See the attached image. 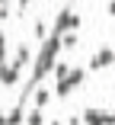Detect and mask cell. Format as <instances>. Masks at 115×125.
I'll use <instances>...</instances> for the list:
<instances>
[{
    "label": "cell",
    "instance_id": "cell-1",
    "mask_svg": "<svg viewBox=\"0 0 115 125\" xmlns=\"http://www.w3.org/2000/svg\"><path fill=\"white\" fill-rule=\"evenodd\" d=\"M80 16L74 13V7H64V10H58V19H54V35H64V32H77L80 29Z\"/></svg>",
    "mask_w": 115,
    "mask_h": 125
},
{
    "label": "cell",
    "instance_id": "cell-2",
    "mask_svg": "<svg viewBox=\"0 0 115 125\" xmlns=\"http://www.w3.org/2000/svg\"><path fill=\"white\" fill-rule=\"evenodd\" d=\"M115 64V52L112 48H99V52L89 58V71H102V67H112Z\"/></svg>",
    "mask_w": 115,
    "mask_h": 125
},
{
    "label": "cell",
    "instance_id": "cell-3",
    "mask_svg": "<svg viewBox=\"0 0 115 125\" xmlns=\"http://www.w3.org/2000/svg\"><path fill=\"white\" fill-rule=\"evenodd\" d=\"M80 119H83V125H109V122H112V112H102V109H86Z\"/></svg>",
    "mask_w": 115,
    "mask_h": 125
},
{
    "label": "cell",
    "instance_id": "cell-4",
    "mask_svg": "<svg viewBox=\"0 0 115 125\" xmlns=\"http://www.w3.org/2000/svg\"><path fill=\"white\" fill-rule=\"evenodd\" d=\"M0 83H3V87H16V83H19V67L0 64Z\"/></svg>",
    "mask_w": 115,
    "mask_h": 125
},
{
    "label": "cell",
    "instance_id": "cell-5",
    "mask_svg": "<svg viewBox=\"0 0 115 125\" xmlns=\"http://www.w3.org/2000/svg\"><path fill=\"white\" fill-rule=\"evenodd\" d=\"M29 58H32V48H29V45H19V48H16V58H13L10 64L22 71V67H26V64H29Z\"/></svg>",
    "mask_w": 115,
    "mask_h": 125
},
{
    "label": "cell",
    "instance_id": "cell-6",
    "mask_svg": "<svg viewBox=\"0 0 115 125\" xmlns=\"http://www.w3.org/2000/svg\"><path fill=\"white\" fill-rule=\"evenodd\" d=\"M64 80L71 83V90H74V87H80V83L86 80V71H83V67H71V74H67Z\"/></svg>",
    "mask_w": 115,
    "mask_h": 125
},
{
    "label": "cell",
    "instance_id": "cell-7",
    "mask_svg": "<svg viewBox=\"0 0 115 125\" xmlns=\"http://www.w3.org/2000/svg\"><path fill=\"white\" fill-rule=\"evenodd\" d=\"M48 99H51V90H48V87H38V90H35V106H32V109H45V106H48Z\"/></svg>",
    "mask_w": 115,
    "mask_h": 125
},
{
    "label": "cell",
    "instance_id": "cell-8",
    "mask_svg": "<svg viewBox=\"0 0 115 125\" xmlns=\"http://www.w3.org/2000/svg\"><path fill=\"white\" fill-rule=\"evenodd\" d=\"M77 45H80V35L77 32H64L61 35V48H64V52H74Z\"/></svg>",
    "mask_w": 115,
    "mask_h": 125
},
{
    "label": "cell",
    "instance_id": "cell-9",
    "mask_svg": "<svg viewBox=\"0 0 115 125\" xmlns=\"http://www.w3.org/2000/svg\"><path fill=\"white\" fill-rule=\"evenodd\" d=\"M51 74H54V83H58V80H64L67 74H71V64H67V61H54V67H51Z\"/></svg>",
    "mask_w": 115,
    "mask_h": 125
},
{
    "label": "cell",
    "instance_id": "cell-10",
    "mask_svg": "<svg viewBox=\"0 0 115 125\" xmlns=\"http://www.w3.org/2000/svg\"><path fill=\"white\" fill-rule=\"evenodd\" d=\"M26 122V112H22V106H16L10 115H7V125H22Z\"/></svg>",
    "mask_w": 115,
    "mask_h": 125
},
{
    "label": "cell",
    "instance_id": "cell-11",
    "mask_svg": "<svg viewBox=\"0 0 115 125\" xmlns=\"http://www.w3.org/2000/svg\"><path fill=\"white\" fill-rule=\"evenodd\" d=\"M26 125H48V122H45L42 109H32V112H26Z\"/></svg>",
    "mask_w": 115,
    "mask_h": 125
},
{
    "label": "cell",
    "instance_id": "cell-12",
    "mask_svg": "<svg viewBox=\"0 0 115 125\" xmlns=\"http://www.w3.org/2000/svg\"><path fill=\"white\" fill-rule=\"evenodd\" d=\"M35 39H38V42H45V39H48V26H45L42 19L35 22Z\"/></svg>",
    "mask_w": 115,
    "mask_h": 125
},
{
    "label": "cell",
    "instance_id": "cell-13",
    "mask_svg": "<svg viewBox=\"0 0 115 125\" xmlns=\"http://www.w3.org/2000/svg\"><path fill=\"white\" fill-rule=\"evenodd\" d=\"M3 52H7V35H0V64H3Z\"/></svg>",
    "mask_w": 115,
    "mask_h": 125
},
{
    "label": "cell",
    "instance_id": "cell-14",
    "mask_svg": "<svg viewBox=\"0 0 115 125\" xmlns=\"http://www.w3.org/2000/svg\"><path fill=\"white\" fill-rule=\"evenodd\" d=\"M29 3H32V0H19V10H26V7H29Z\"/></svg>",
    "mask_w": 115,
    "mask_h": 125
},
{
    "label": "cell",
    "instance_id": "cell-15",
    "mask_svg": "<svg viewBox=\"0 0 115 125\" xmlns=\"http://www.w3.org/2000/svg\"><path fill=\"white\" fill-rule=\"evenodd\" d=\"M109 16H115V0H112V3H109Z\"/></svg>",
    "mask_w": 115,
    "mask_h": 125
},
{
    "label": "cell",
    "instance_id": "cell-16",
    "mask_svg": "<svg viewBox=\"0 0 115 125\" xmlns=\"http://www.w3.org/2000/svg\"><path fill=\"white\" fill-rule=\"evenodd\" d=\"M0 125H7V115H3V109H0Z\"/></svg>",
    "mask_w": 115,
    "mask_h": 125
},
{
    "label": "cell",
    "instance_id": "cell-17",
    "mask_svg": "<svg viewBox=\"0 0 115 125\" xmlns=\"http://www.w3.org/2000/svg\"><path fill=\"white\" fill-rule=\"evenodd\" d=\"M7 3H10V0H0V7H7Z\"/></svg>",
    "mask_w": 115,
    "mask_h": 125
}]
</instances>
